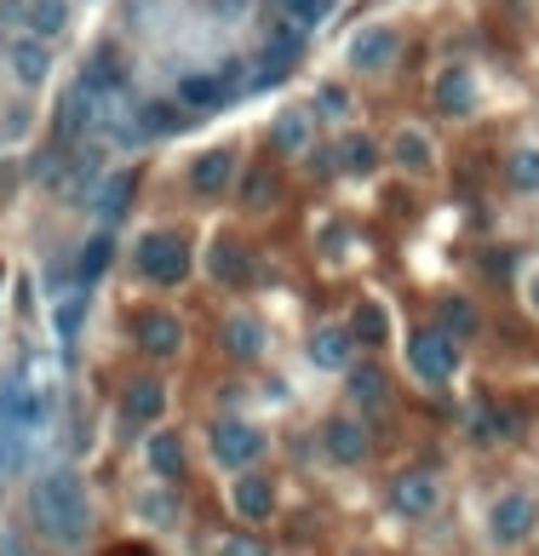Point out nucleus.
Returning <instances> with one entry per match:
<instances>
[{"instance_id": "c756f323", "label": "nucleus", "mask_w": 539, "mask_h": 556, "mask_svg": "<svg viewBox=\"0 0 539 556\" xmlns=\"http://www.w3.org/2000/svg\"><path fill=\"white\" fill-rule=\"evenodd\" d=\"M385 310H378V305H356V339H362V345H378V339H385Z\"/></svg>"}, {"instance_id": "4be33fe9", "label": "nucleus", "mask_w": 539, "mask_h": 556, "mask_svg": "<svg viewBox=\"0 0 539 556\" xmlns=\"http://www.w3.org/2000/svg\"><path fill=\"white\" fill-rule=\"evenodd\" d=\"M305 144H310V115H305V109H287L282 121H275V150L298 155Z\"/></svg>"}, {"instance_id": "f3484780", "label": "nucleus", "mask_w": 539, "mask_h": 556, "mask_svg": "<svg viewBox=\"0 0 539 556\" xmlns=\"http://www.w3.org/2000/svg\"><path fill=\"white\" fill-rule=\"evenodd\" d=\"M293 64H298V29H275L265 52V81H282Z\"/></svg>"}, {"instance_id": "dca6fc26", "label": "nucleus", "mask_w": 539, "mask_h": 556, "mask_svg": "<svg viewBox=\"0 0 539 556\" xmlns=\"http://www.w3.org/2000/svg\"><path fill=\"white\" fill-rule=\"evenodd\" d=\"M81 87H87L92 98L121 92V57H115V52H98L92 64H87V75H81Z\"/></svg>"}, {"instance_id": "6ab92c4d", "label": "nucleus", "mask_w": 539, "mask_h": 556, "mask_svg": "<svg viewBox=\"0 0 539 556\" xmlns=\"http://www.w3.org/2000/svg\"><path fill=\"white\" fill-rule=\"evenodd\" d=\"M162 408H167V390L155 379H132L127 385V413L132 419H162Z\"/></svg>"}, {"instance_id": "a211bd4d", "label": "nucleus", "mask_w": 539, "mask_h": 556, "mask_svg": "<svg viewBox=\"0 0 539 556\" xmlns=\"http://www.w3.org/2000/svg\"><path fill=\"white\" fill-rule=\"evenodd\" d=\"M224 350L230 355H258L265 350V327H258L253 315H230L224 322Z\"/></svg>"}, {"instance_id": "2eb2a0df", "label": "nucleus", "mask_w": 539, "mask_h": 556, "mask_svg": "<svg viewBox=\"0 0 539 556\" xmlns=\"http://www.w3.org/2000/svg\"><path fill=\"white\" fill-rule=\"evenodd\" d=\"M350 350H356V339L345 327H322L310 339V355H316V367H350Z\"/></svg>"}, {"instance_id": "c85d7f7f", "label": "nucleus", "mask_w": 539, "mask_h": 556, "mask_svg": "<svg viewBox=\"0 0 539 556\" xmlns=\"http://www.w3.org/2000/svg\"><path fill=\"white\" fill-rule=\"evenodd\" d=\"M282 12L293 17V29H310V24H322V17L333 12V0H282Z\"/></svg>"}, {"instance_id": "f8f14e48", "label": "nucleus", "mask_w": 539, "mask_h": 556, "mask_svg": "<svg viewBox=\"0 0 539 556\" xmlns=\"http://www.w3.org/2000/svg\"><path fill=\"white\" fill-rule=\"evenodd\" d=\"M390 57H396V35L390 29H362L350 41V64L356 69H385Z\"/></svg>"}, {"instance_id": "b1692460", "label": "nucleus", "mask_w": 539, "mask_h": 556, "mask_svg": "<svg viewBox=\"0 0 539 556\" xmlns=\"http://www.w3.org/2000/svg\"><path fill=\"white\" fill-rule=\"evenodd\" d=\"M24 460H29V436L17 430V425H7V419H0V476H12V470L24 465Z\"/></svg>"}, {"instance_id": "f03ea898", "label": "nucleus", "mask_w": 539, "mask_h": 556, "mask_svg": "<svg viewBox=\"0 0 539 556\" xmlns=\"http://www.w3.org/2000/svg\"><path fill=\"white\" fill-rule=\"evenodd\" d=\"M132 258H138V270H144L155 287H178L190 275V247H184V235H178V230H150Z\"/></svg>"}, {"instance_id": "79ce46f5", "label": "nucleus", "mask_w": 539, "mask_h": 556, "mask_svg": "<svg viewBox=\"0 0 539 556\" xmlns=\"http://www.w3.org/2000/svg\"><path fill=\"white\" fill-rule=\"evenodd\" d=\"M528 305L539 310V275H534V282H528Z\"/></svg>"}, {"instance_id": "f257e3e1", "label": "nucleus", "mask_w": 539, "mask_h": 556, "mask_svg": "<svg viewBox=\"0 0 539 556\" xmlns=\"http://www.w3.org/2000/svg\"><path fill=\"white\" fill-rule=\"evenodd\" d=\"M35 510H41V528L52 533V540H64V545L87 540V488H81L75 470L47 476V482L35 488Z\"/></svg>"}, {"instance_id": "f704fd0d", "label": "nucleus", "mask_w": 539, "mask_h": 556, "mask_svg": "<svg viewBox=\"0 0 539 556\" xmlns=\"http://www.w3.org/2000/svg\"><path fill=\"white\" fill-rule=\"evenodd\" d=\"M242 202H247L253 212H265V207L275 202V178H270V167H258V172L247 178V195H242Z\"/></svg>"}, {"instance_id": "ea45409f", "label": "nucleus", "mask_w": 539, "mask_h": 556, "mask_svg": "<svg viewBox=\"0 0 539 556\" xmlns=\"http://www.w3.org/2000/svg\"><path fill=\"white\" fill-rule=\"evenodd\" d=\"M218 556H270V551L258 545V540H247V533H235V540H224V545H218Z\"/></svg>"}, {"instance_id": "aec40b11", "label": "nucleus", "mask_w": 539, "mask_h": 556, "mask_svg": "<svg viewBox=\"0 0 539 556\" xmlns=\"http://www.w3.org/2000/svg\"><path fill=\"white\" fill-rule=\"evenodd\" d=\"M144 453H150V465H155V476H178V470H184V442H178L172 430H155Z\"/></svg>"}, {"instance_id": "393cba45", "label": "nucleus", "mask_w": 539, "mask_h": 556, "mask_svg": "<svg viewBox=\"0 0 539 556\" xmlns=\"http://www.w3.org/2000/svg\"><path fill=\"white\" fill-rule=\"evenodd\" d=\"M12 64H17V81H47V52H41V41H17V52H12Z\"/></svg>"}, {"instance_id": "4468645a", "label": "nucleus", "mask_w": 539, "mask_h": 556, "mask_svg": "<svg viewBox=\"0 0 539 556\" xmlns=\"http://www.w3.org/2000/svg\"><path fill=\"white\" fill-rule=\"evenodd\" d=\"M328 453L338 465H356L368 453V430L356 425V419H328Z\"/></svg>"}, {"instance_id": "4c0bfd02", "label": "nucleus", "mask_w": 539, "mask_h": 556, "mask_svg": "<svg viewBox=\"0 0 539 556\" xmlns=\"http://www.w3.org/2000/svg\"><path fill=\"white\" fill-rule=\"evenodd\" d=\"M350 396H356V402H385V379H378L373 367H362V373L350 379Z\"/></svg>"}, {"instance_id": "7ed1b4c3", "label": "nucleus", "mask_w": 539, "mask_h": 556, "mask_svg": "<svg viewBox=\"0 0 539 556\" xmlns=\"http://www.w3.org/2000/svg\"><path fill=\"white\" fill-rule=\"evenodd\" d=\"M408 367L425 385H448L453 379V339H448V333H436V327L413 333V339H408Z\"/></svg>"}, {"instance_id": "39448f33", "label": "nucleus", "mask_w": 539, "mask_h": 556, "mask_svg": "<svg viewBox=\"0 0 539 556\" xmlns=\"http://www.w3.org/2000/svg\"><path fill=\"white\" fill-rule=\"evenodd\" d=\"M213 453H218V465L247 470L258 453H265V436H258L253 425H242V419H224V425L213 430Z\"/></svg>"}, {"instance_id": "20e7f679", "label": "nucleus", "mask_w": 539, "mask_h": 556, "mask_svg": "<svg viewBox=\"0 0 539 556\" xmlns=\"http://www.w3.org/2000/svg\"><path fill=\"white\" fill-rule=\"evenodd\" d=\"M0 419L17 425L24 436L47 419V396H35V390L24 385V373H17V367L7 373V379H0Z\"/></svg>"}, {"instance_id": "412c9836", "label": "nucleus", "mask_w": 539, "mask_h": 556, "mask_svg": "<svg viewBox=\"0 0 539 556\" xmlns=\"http://www.w3.org/2000/svg\"><path fill=\"white\" fill-rule=\"evenodd\" d=\"M224 75L218 81H207V75H190V81H178V104H190V109H213V104H224Z\"/></svg>"}, {"instance_id": "1a4fd4ad", "label": "nucleus", "mask_w": 539, "mask_h": 556, "mask_svg": "<svg viewBox=\"0 0 539 556\" xmlns=\"http://www.w3.org/2000/svg\"><path fill=\"white\" fill-rule=\"evenodd\" d=\"M230 505H235V516H242V522H265V516L275 510V488L265 482V476H242V482H235V493H230Z\"/></svg>"}, {"instance_id": "72a5a7b5", "label": "nucleus", "mask_w": 539, "mask_h": 556, "mask_svg": "<svg viewBox=\"0 0 539 556\" xmlns=\"http://www.w3.org/2000/svg\"><path fill=\"white\" fill-rule=\"evenodd\" d=\"M442 322H448L453 339H471V333H476V310H471L465 299H448V305H442Z\"/></svg>"}, {"instance_id": "0eeeda50", "label": "nucleus", "mask_w": 539, "mask_h": 556, "mask_svg": "<svg viewBox=\"0 0 539 556\" xmlns=\"http://www.w3.org/2000/svg\"><path fill=\"white\" fill-rule=\"evenodd\" d=\"M390 500H396L402 516H431L436 505H442V482H436L431 470H402L396 488H390Z\"/></svg>"}, {"instance_id": "a19ab883", "label": "nucleus", "mask_w": 539, "mask_h": 556, "mask_svg": "<svg viewBox=\"0 0 539 556\" xmlns=\"http://www.w3.org/2000/svg\"><path fill=\"white\" fill-rule=\"evenodd\" d=\"M0 556H29V551H24V540H17V533H7V540H0Z\"/></svg>"}, {"instance_id": "bb28decb", "label": "nucleus", "mask_w": 539, "mask_h": 556, "mask_svg": "<svg viewBox=\"0 0 539 556\" xmlns=\"http://www.w3.org/2000/svg\"><path fill=\"white\" fill-rule=\"evenodd\" d=\"M127 195H132V178H104V195H98V212H104L110 224H115V218L127 212Z\"/></svg>"}, {"instance_id": "cd10ccee", "label": "nucleus", "mask_w": 539, "mask_h": 556, "mask_svg": "<svg viewBox=\"0 0 539 556\" xmlns=\"http://www.w3.org/2000/svg\"><path fill=\"white\" fill-rule=\"evenodd\" d=\"M81 315H87V293H69L64 305H57V339H75V333H81Z\"/></svg>"}, {"instance_id": "423d86ee", "label": "nucleus", "mask_w": 539, "mask_h": 556, "mask_svg": "<svg viewBox=\"0 0 539 556\" xmlns=\"http://www.w3.org/2000/svg\"><path fill=\"white\" fill-rule=\"evenodd\" d=\"M534 522H539V505H534V493H505V500L493 505V540L499 545H516V540H528L534 533Z\"/></svg>"}, {"instance_id": "5701e85b", "label": "nucleus", "mask_w": 539, "mask_h": 556, "mask_svg": "<svg viewBox=\"0 0 539 556\" xmlns=\"http://www.w3.org/2000/svg\"><path fill=\"white\" fill-rule=\"evenodd\" d=\"M92 104H98V98H92L87 87H75V92L64 98V115H57V132H64V138H75V132H81V121H92Z\"/></svg>"}, {"instance_id": "2f4dec72", "label": "nucleus", "mask_w": 539, "mask_h": 556, "mask_svg": "<svg viewBox=\"0 0 539 556\" xmlns=\"http://www.w3.org/2000/svg\"><path fill=\"white\" fill-rule=\"evenodd\" d=\"M172 127H178L172 104H144V109H138V138H144V132H172Z\"/></svg>"}, {"instance_id": "6e6552de", "label": "nucleus", "mask_w": 539, "mask_h": 556, "mask_svg": "<svg viewBox=\"0 0 539 556\" xmlns=\"http://www.w3.org/2000/svg\"><path fill=\"white\" fill-rule=\"evenodd\" d=\"M138 345H144L150 355H178L184 327H178L172 310H150V315H138Z\"/></svg>"}, {"instance_id": "ddd939ff", "label": "nucleus", "mask_w": 539, "mask_h": 556, "mask_svg": "<svg viewBox=\"0 0 539 556\" xmlns=\"http://www.w3.org/2000/svg\"><path fill=\"white\" fill-rule=\"evenodd\" d=\"M436 109L442 115H471L476 109V81L465 69H448L442 81H436Z\"/></svg>"}, {"instance_id": "c9c22d12", "label": "nucleus", "mask_w": 539, "mask_h": 556, "mask_svg": "<svg viewBox=\"0 0 539 556\" xmlns=\"http://www.w3.org/2000/svg\"><path fill=\"white\" fill-rule=\"evenodd\" d=\"M511 178H516V190H539V150H516Z\"/></svg>"}, {"instance_id": "58836bf2", "label": "nucleus", "mask_w": 539, "mask_h": 556, "mask_svg": "<svg viewBox=\"0 0 539 556\" xmlns=\"http://www.w3.org/2000/svg\"><path fill=\"white\" fill-rule=\"evenodd\" d=\"M138 510H144V522H172V500H167L162 488L144 493V500H138Z\"/></svg>"}, {"instance_id": "e433bc0d", "label": "nucleus", "mask_w": 539, "mask_h": 556, "mask_svg": "<svg viewBox=\"0 0 539 556\" xmlns=\"http://www.w3.org/2000/svg\"><path fill=\"white\" fill-rule=\"evenodd\" d=\"M345 167L350 172H373L378 167V150L368 144V138H350V144H345Z\"/></svg>"}, {"instance_id": "7c9ffc66", "label": "nucleus", "mask_w": 539, "mask_h": 556, "mask_svg": "<svg viewBox=\"0 0 539 556\" xmlns=\"http://www.w3.org/2000/svg\"><path fill=\"white\" fill-rule=\"evenodd\" d=\"M29 24H35V35H57V29H64V0H35Z\"/></svg>"}, {"instance_id": "9b49d317", "label": "nucleus", "mask_w": 539, "mask_h": 556, "mask_svg": "<svg viewBox=\"0 0 539 556\" xmlns=\"http://www.w3.org/2000/svg\"><path fill=\"white\" fill-rule=\"evenodd\" d=\"M230 178H235V155L230 150H207V155H195V167H190V184L202 195H218Z\"/></svg>"}, {"instance_id": "473e14b6", "label": "nucleus", "mask_w": 539, "mask_h": 556, "mask_svg": "<svg viewBox=\"0 0 539 556\" xmlns=\"http://www.w3.org/2000/svg\"><path fill=\"white\" fill-rule=\"evenodd\" d=\"M110 235H92V242H87V253H81V282H92V275H104L110 270Z\"/></svg>"}, {"instance_id": "a878e982", "label": "nucleus", "mask_w": 539, "mask_h": 556, "mask_svg": "<svg viewBox=\"0 0 539 556\" xmlns=\"http://www.w3.org/2000/svg\"><path fill=\"white\" fill-rule=\"evenodd\" d=\"M396 161H402L408 172H431V144H425V132H402V138H396Z\"/></svg>"}, {"instance_id": "9d476101", "label": "nucleus", "mask_w": 539, "mask_h": 556, "mask_svg": "<svg viewBox=\"0 0 539 556\" xmlns=\"http://www.w3.org/2000/svg\"><path fill=\"white\" fill-rule=\"evenodd\" d=\"M207 270L218 275V282L242 287V282H253V253H247L242 242H213V253H207Z\"/></svg>"}]
</instances>
